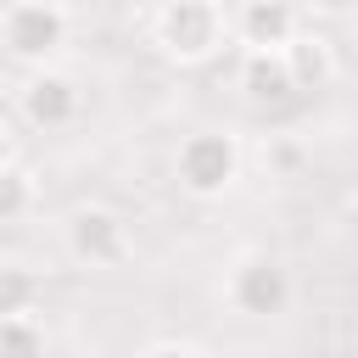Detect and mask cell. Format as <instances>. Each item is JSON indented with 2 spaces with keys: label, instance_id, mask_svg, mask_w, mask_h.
Returning <instances> with one entry per match:
<instances>
[{
  "label": "cell",
  "instance_id": "1",
  "mask_svg": "<svg viewBox=\"0 0 358 358\" xmlns=\"http://www.w3.org/2000/svg\"><path fill=\"white\" fill-rule=\"evenodd\" d=\"M235 39V22L218 0H168L151 17V45L173 67H201Z\"/></svg>",
  "mask_w": 358,
  "mask_h": 358
},
{
  "label": "cell",
  "instance_id": "2",
  "mask_svg": "<svg viewBox=\"0 0 358 358\" xmlns=\"http://www.w3.org/2000/svg\"><path fill=\"white\" fill-rule=\"evenodd\" d=\"M241 162H246V157H241V140H235L229 129H190V134L179 140V151H173V179H179L185 196L218 201V196L235 190Z\"/></svg>",
  "mask_w": 358,
  "mask_h": 358
},
{
  "label": "cell",
  "instance_id": "3",
  "mask_svg": "<svg viewBox=\"0 0 358 358\" xmlns=\"http://www.w3.org/2000/svg\"><path fill=\"white\" fill-rule=\"evenodd\" d=\"M67 34H73V11L62 0H11V6H0V45L28 73L50 67V56L67 45Z\"/></svg>",
  "mask_w": 358,
  "mask_h": 358
},
{
  "label": "cell",
  "instance_id": "4",
  "mask_svg": "<svg viewBox=\"0 0 358 358\" xmlns=\"http://www.w3.org/2000/svg\"><path fill=\"white\" fill-rule=\"evenodd\" d=\"M224 296L246 319H280L291 308V268L268 252H246V257H235V268L224 280Z\"/></svg>",
  "mask_w": 358,
  "mask_h": 358
},
{
  "label": "cell",
  "instance_id": "5",
  "mask_svg": "<svg viewBox=\"0 0 358 358\" xmlns=\"http://www.w3.org/2000/svg\"><path fill=\"white\" fill-rule=\"evenodd\" d=\"M62 241H67V252H73L78 263H90V268H117V263H129V252H134L129 224H123L112 207H101V201L73 207V213L62 218Z\"/></svg>",
  "mask_w": 358,
  "mask_h": 358
},
{
  "label": "cell",
  "instance_id": "6",
  "mask_svg": "<svg viewBox=\"0 0 358 358\" xmlns=\"http://www.w3.org/2000/svg\"><path fill=\"white\" fill-rule=\"evenodd\" d=\"M17 112H22L34 129H67V123L84 112V90H78L73 73H62V67H39V73L22 78V90H17Z\"/></svg>",
  "mask_w": 358,
  "mask_h": 358
},
{
  "label": "cell",
  "instance_id": "7",
  "mask_svg": "<svg viewBox=\"0 0 358 358\" xmlns=\"http://www.w3.org/2000/svg\"><path fill=\"white\" fill-rule=\"evenodd\" d=\"M235 22V45L241 50H291L302 34V11L285 0H246L229 11Z\"/></svg>",
  "mask_w": 358,
  "mask_h": 358
},
{
  "label": "cell",
  "instance_id": "8",
  "mask_svg": "<svg viewBox=\"0 0 358 358\" xmlns=\"http://www.w3.org/2000/svg\"><path fill=\"white\" fill-rule=\"evenodd\" d=\"M235 84L252 106H280L296 95V73H291V56L285 50H241V67H235Z\"/></svg>",
  "mask_w": 358,
  "mask_h": 358
},
{
  "label": "cell",
  "instance_id": "9",
  "mask_svg": "<svg viewBox=\"0 0 358 358\" xmlns=\"http://www.w3.org/2000/svg\"><path fill=\"white\" fill-rule=\"evenodd\" d=\"M291 56V73H296V90H324L336 78V45L319 34V28H302L296 45L285 50Z\"/></svg>",
  "mask_w": 358,
  "mask_h": 358
},
{
  "label": "cell",
  "instance_id": "10",
  "mask_svg": "<svg viewBox=\"0 0 358 358\" xmlns=\"http://www.w3.org/2000/svg\"><path fill=\"white\" fill-rule=\"evenodd\" d=\"M34 201H39L34 168H28L22 157L6 151V162H0V224H22V218L34 213Z\"/></svg>",
  "mask_w": 358,
  "mask_h": 358
},
{
  "label": "cell",
  "instance_id": "11",
  "mask_svg": "<svg viewBox=\"0 0 358 358\" xmlns=\"http://www.w3.org/2000/svg\"><path fill=\"white\" fill-rule=\"evenodd\" d=\"M45 324L34 313H11L0 319V358H45Z\"/></svg>",
  "mask_w": 358,
  "mask_h": 358
},
{
  "label": "cell",
  "instance_id": "12",
  "mask_svg": "<svg viewBox=\"0 0 358 358\" xmlns=\"http://www.w3.org/2000/svg\"><path fill=\"white\" fill-rule=\"evenodd\" d=\"M134 358H201L190 341H151V347H140Z\"/></svg>",
  "mask_w": 358,
  "mask_h": 358
},
{
  "label": "cell",
  "instance_id": "13",
  "mask_svg": "<svg viewBox=\"0 0 358 358\" xmlns=\"http://www.w3.org/2000/svg\"><path fill=\"white\" fill-rule=\"evenodd\" d=\"M352 45H358V22H352Z\"/></svg>",
  "mask_w": 358,
  "mask_h": 358
}]
</instances>
